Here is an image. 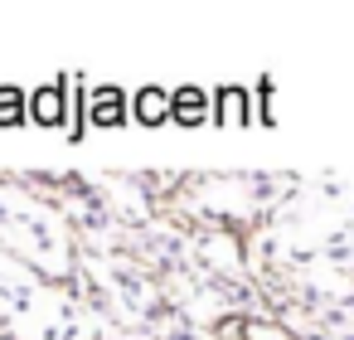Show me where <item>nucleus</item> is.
Returning <instances> with one entry per match:
<instances>
[{
    "mask_svg": "<svg viewBox=\"0 0 354 340\" xmlns=\"http://www.w3.org/2000/svg\"><path fill=\"white\" fill-rule=\"evenodd\" d=\"M127 112H131V93H122V88H93L83 102L88 127H122Z\"/></svg>",
    "mask_w": 354,
    "mask_h": 340,
    "instance_id": "f257e3e1",
    "label": "nucleus"
},
{
    "mask_svg": "<svg viewBox=\"0 0 354 340\" xmlns=\"http://www.w3.org/2000/svg\"><path fill=\"white\" fill-rule=\"evenodd\" d=\"M68 93H64V83H49V88H39V93H30V122H39V127H68Z\"/></svg>",
    "mask_w": 354,
    "mask_h": 340,
    "instance_id": "f03ea898",
    "label": "nucleus"
},
{
    "mask_svg": "<svg viewBox=\"0 0 354 340\" xmlns=\"http://www.w3.org/2000/svg\"><path fill=\"white\" fill-rule=\"evenodd\" d=\"M131 117H136V122H146V127H160V122H170V93H160V88L131 93Z\"/></svg>",
    "mask_w": 354,
    "mask_h": 340,
    "instance_id": "7ed1b4c3",
    "label": "nucleus"
},
{
    "mask_svg": "<svg viewBox=\"0 0 354 340\" xmlns=\"http://www.w3.org/2000/svg\"><path fill=\"white\" fill-rule=\"evenodd\" d=\"M170 117L175 122H204V93L199 88H180V93H170Z\"/></svg>",
    "mask_w": 354,
    "mask_h": 340,
    "instance_id": "20e7f679",
    "label": "nucleus"
}]
</instances>
